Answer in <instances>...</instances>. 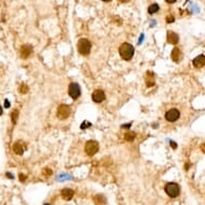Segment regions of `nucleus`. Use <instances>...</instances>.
Listing matches in <instances>:
<instances>
[{"instance_id": "nucleus-1", "label": "nucleus", "mask_w": 205, "mask_h": 205, "mask_svg": "<svg viewBox=\"0 0 205 205\" xmlns=\"http://www.w3.org/2000/svg\"><path fill=\"white\" fill-rule=\"evenodd\" d=\"M134 54V47L130 43H123L119 47V55L123 60H130Z\"/></svg>"}, {"instance_id": "nucleus-2", "label": "nucleus", "mask_w": 205, "mask_h": 205, "mask_svg": "<svg viewBox=\"0 0 205 205\" xmlns=\"http://www.w3.org/2000/svg\"><path fill=\"white\" fill-rule=\"evenodd\" d=\"M77 49L82 55H88L91 49V43L88 39H80L77 42Z\"/></svg>"}, {"instance_id": "nucleus-3", "label": "nucleus", "mask_w": 205, "mask_h": 205, "mask_svg": "<svg viewBox=\"0 0 205 205\" xmlns=\"http://www.w3.org/2000/svg\"><path fill=\"white\" fill-rule=\"evenodd\" d=\"M98 150H99V144H98V142L90 140V141H88L87 143L85 144V153L88 156H94V155L97 154Z\"/></svg>"}, {"instance_id": "nucleus-4", "label": "nucleus", "mask_w": 205, "mask_h": 205, "mask_svg": "<svg viewBox=\"0 0 205 205\" xmlns=\"http://www.w3.org/2000/svg\"><path fill=\"white\" fill-rule=\"evenodd\" d=\"M71 114V108L67 104H60L57 108V117L59 119H67Z\"/></svg>"}, {"instance_id": "nucleus-5", "label": "nucleus", "mask_w": 205, "mask_h": 205, "mask_svg": "<svg viewBox=\"0 0 205 205\" xmlns=\"http://www.w3.org/2000/svg\"><path fill=\"white\" fill-rule=\"evenodd\" d=\"M164 190H165L167 195H170L171 198H176L177 195H180V186L177 184H175V183H169V184H167Z\"/></svg>"}, {"instance_id": "nucleus-6", "label": "nucleus", "mask_w": 205, "mask_h": 205, "mask_svg": "<svg viewBox=\"0 0 205 205\" xmlns=\"http://www.w3.org/2000/svg\"><path fill=\"white\" fill-rule=\"evenodd\" d=\"M69 95L72 99H77L81 95V88L80 85L76 83H71L69 85Z\"/></svg>"}, {"instance_id": "nucleus-7", "label": "nucleus", "mask_w": 205, "mask_h": 205, "mask_svg": "<svg viewBox=\"0 0 205 205\" xmlns=\"http://www.w3.org/2000/svg\"><path fill=\"white\" fill-rule=\"evenodd\" d=\"M178 118H180V111L177 108H171L165 113V119L168 121L173 123V121H176Z\"/></svg>"}, {"instance_id": "nucleus-8", "label": "nucleus", "mask_w": 205, "mask_h": 205, "mask_svg": "<svg viewBox=\"0 0 205 205\" xmlns=\"http://www.w3.org/2000/svg\"><path fill=\"white\" fill-rule=\"evenodd\" d=\"M91 98H92V101H95L96 103H100V102H102V101H104L105 94H104V91H103V90L96 89L95 91L92 92Z\"/></svg>"}, {"instance_id": "nucleus-9", "label": "nucleus", "mask_w": 205, "mask_h": 205, "mask_svg": "<svg viewBox=\"0 0 205 205\" xmlns=\"http://www.w3.org/2000/svg\"><path fill=\"white\" fill-rule=\"evenodd\" d=\"M32 53V47L28 44H25V45H22L21 49H19V54H21V57L23 59L28 58L29 56Z\"/></svg>"}, {"instance_id": "nucleus-10", "label": "nucleus", "mask_w": 205, "mask_h": 205, "mask_svg": "<svg viewBox=\"0 0 205 205\" xmlns=\"http://www.w3.org/2000/svg\"><path fill=\"white\" fill-rule=\"evenodd\" d=\"M182 57H183V54H182V52H180V49H178V47L173 49V51H172V53H171V58H172L173 61L180 62V60H182Z\"/></svg>"}, {"instance_id": "nucleus-11", "label": "nucleus", "mask_w": 205, "mask_h": 205, "mask_svg": "<svg viewBox=\"0 0 205 205\" xmlns=\"http://www.w3.org/2000/svg\"><path fill=\"white\" fill-rule=\"evenodd\" d=\"M73 195H74V191L72 189H70V188H64V189H62L61 198L64 200H66V201L71 200L72 198H73Z\"/></svg>"}, {"instance_id": "nucleus-12", "label": "nucleus", "mask_w": 205, "mask_h": 205, "mask_svg": "<svg viewBox=\"0 0 205 205\" xmlns=\"http://www.w3.org/2000/svg\"><path fill=\"white\" fill-rule=\"evenodd\" d=\"M145 82H146V85L148 87H151L155 85V74L154 72L151 71H147L146 75H145Z\"/></svg>"}, {"instance_id": "nucleus-13", "label": "nucleus", "mask_w": 205, "mask_h": 205, "mask_svg": "<svg viewBox=\"0 0 205 205\" xmlns=\"http://www.w3.org/2000/svg\"><path fill=\"white\" fill-rule=\"evenodd\" d=\"M192 64L195 68H202L205 64V56L204 55H199V56L193 59Z\"/></svg>"}, {"instance_id": "nucleus-14", "label": "nucleus", "mask_w": 205, "mask_h": 205, "mask_svg": "<svg viewBox=\"0 0 205 205\" xmlns=\"http://www.w3.org/2000/svg\"><path fill=\"white\" fill-rule=\"evenodd\" d=\"M167 40L170 44H177L180 38H178V34L173 32V31H168V37Z\"/></svg>"}, {"instance_id": "nucleus-15", "label": "nucleus", "mask_w": 205, "mask_h": 205, "mask_svg": "<svg viewBox=\"0 0 205 205\" xmlns=\"http://www.w3.org/2000/svg\"><path fill=\"white\" fill-rule=\"evenodd\" d=\"M13 150H14L15 154L21 156V155H23V153H24V146L19 143V142H17V143H15L13 145Z\"/></svg>"}, {"instance_id": "nucleus-16", "label": "nucleus", "mask_w": 205, "mask_h": 205, "mask_svg": "<svg viewBox=\"0 0 205 205\" xmlns=\"http://www.w3.org/2000/svg\"><path fill=\"white\" fill-rule=\"evenodd\" d=\"M95 202L97 203V204H105V203H106V199H105L104 195H98L95 197Z\"/></svg>"}, {"instance_id": "nucleus-17", "label": "nucleus", "mask_w": 205, "mask_h": 205, "mask_svg": "<svg viewBox=\"0 0 205 205\" xmlns=\"http://www.w3.org/2000/svg\"><path fill=\"white\" fill-rule=\"evenodd\" d=\"M135 135L136 134L134 133V132H132V131H130V132H127V133L125 134V140L128 142H132L135 138Z\"/></svg>"}, {"instance_id": "nucleus-18", "label": "nucleus", "mask_w": 205, "mask_h": 205, "mask_svg": "<svg viewBox=\"0 0 205 205\" xmlns=\"http://www.w3.org/2000/svg\"><path fill=\"white\" fill-rule=\"evenodd\" d=\"M158 10H159V5L157 4V3L150 4L148 7V13H149V14H154V13H156Z\"/></svg>"}, {"instance_id": "nucleus-19", "label": "nucleus", "mask_w": 205, "mask_h": 205, "mask_svg": "<svg viewBox=\"0 0 205 205\" xmlns=\"http://www.w3.org/2000/svg\"><path fill=\"white\" fill-rule=\"evenodd\" d=\"M19 92H21V94H27V92H28V90H29V88H28V86H27V85L26 84H22L21 86H19Z\"/></svg>"}, {"instance_id": "nucleus-20", "label": "nucleus", "mask_w": 205, "mask_h": 205, "mask_svg": "<svg viewBox=\"0 0 205 205\" xmlns=\"http://www.w3.org/2000/svg\"><path fill=\"white\" fill-rule=\"evenodd\" d=\"M17 117H18V111H14V112L12 113V115H11L13 123H16V121H17Z\"/></svg>"}, {"instance_id": "nucleus-21", "label": "nucleus", "mask_w": 205, "mask_h": 205, "mask_svg": "<svg viewBox=\"0 0 205 205\" xmlns=\"http://www.w3.org/2000/svg\"><path fill=\"white\" fill-rule=\"evenodd\" d=\"M43 174L46 175V176H49V175H52V170L49 169H44L43 170Z\"/></svg>"}, {"instance_id": "nucleus-22", "label": "nucleus", "mask_w": 205, "mask_h": 205, "mask_svg": "<svg viewBox=\"0 0 205 205\" xmlns=\"http://www.w3.org/2000/svg\"><path fill=\"white\" fill-rule=\"evenodd\" d=\"M87 126H91V123H88V121H86V123H83L82 126H81V129H85V128H88Z\"/></svg>"}, {"instance_id": "nucleus-23", "label": "nucleus", "mask_w": 205, "mask_h": 205, "mask_svg": "<svg viewBox=\"0 0 205 205\" xmlns=\"http://www.w3.org/2000/svg\"><path fill=\"white\" fill-rule=\"evenodd\" d=\"M167 22L168 23H172V22H174V17L172 15H168L167 16Z\"/></svg>"}, {"instance_id": "nucleus-24", "label": "nucleus", "mask_w": 205, "mask_h": 205, "mask_svg": "<svg viewBox=\"0 0 205 205\" xmlns=\"http://www.w3.org/2000/svg\"><path fill=\"white\" fill-rule=\"evenodd\" d=\"M19 180H21V182H25L26 180V178H27V176H26V175H24V174H19Z\"/></svg>"}, {"instance_id": "nucleus-25", "label": "nucleus", "mask_w": 205, "mask_h": 205, "mask_svg": "<svg viewBox=\"0 0 205 205\" xmlns=\"http://www.w3.org/2000/svg\"><path fill=\"white\" fill-rule=\"evenodd\" d=\"M201 150H202L203 153L205 154V143H203L202 145H201Z\"/></svg>"}, {"instance_id": "nucleus-26", "label": "nucleus", "mask_w": 205, "mask_h": 205, "mask_svg": "<svg viewBox=\"0 0 205 205\" xmlns=\"http://www.w3.org/2000/svg\"><path fill=\"white\" fill-rule=\"evenodd\" d=\"M172 145V147H173V148H176V143H175V142H173V141H171V143H170Z\"/></svg>"}, {"instance_id": "nucleus-27", "label": "nucleus", "mask_w": 205, "mask_h": 205, "mask_svg": "<svg viewBox=\"0 0 205 205\" xmlns=\"http://www.w3.org/2000/svg\"><path fill=\"white\" fill-rule=\"evenodd\" d=\"M4 106H5V108H9V106H10V102H9V100H5Z\"/></svg>"}, {"instance_id": "nucleus-28", "label": "nucleus", "mask_w": 205, "mask_h": 205, "mask_svg": "<svg viewBox=\"0 0 205 205\" xmlns=\"http://www.w3.org/2000/svg\"><path fill=\"white\" fill-rule=\"evenodd\" d=\"M129 127H130V123H129V125H123V128H129Z\"/></svg>"}, {"instance_id": "nucleus-29", "label": "nucleus", "mask_w": 205, "mask_h": 205, "mask_svg": "<svg viewBox=\"0 0 205 205\" xmlns=\"http://www.w3.org/2000/svg\"><path fill=\"white\" fill-rule=\"evenodd\" d=\"M1 114H2V108H0V115H1Z\"/></svg>"}, {"instance_id": "nucleus-30", "label": "nucleus", "mask_w": 205, "mask_h": 205, "mask_svg": "<svg viewBox=\"0 0 205 205\" xmlns=\"http://www.w3.org/2000/svg\"><path fill=\"white\" fill-rule=\"evenodd\" d=\"M44 205H51V204H49V203H45V204H44Z\"/></svg>"}]
</instances>
